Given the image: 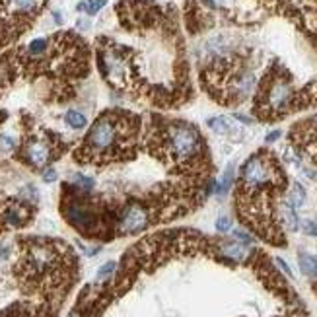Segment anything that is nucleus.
I'll return each instance as SVG.
<instances>
[{
    "instance_id": "6ab92c4d",
    "label": "nucleus",
    "mask_w": 317,
    "mask_h": 317,
    "mask_svg": "<svg viewBox=\"0 0 317 317\" xmlns=\"http://www.w3.org/2000/svg\"><path fill=\"white\" fill-rule=\"evenodd\" d=\"M230 228H232V220H230L228 216H222V218L216 220V230H218V232H228Z\"/></svg>"
},
{
    "instance_id": "f257e3e1",
    "label": "nucleus",
    "mask_w": 317,
    "mask_h": 317,
    "mask_svg": "<svg viewBox=\"0 0 317 317\" xmlns=\"http://www.w3.org/2000/svg\"><path fill=\"white\" fill-rule=\"evenodd\" d=\"M135 119L123 111H105L91 125L86 140L76 152L78 161L107 163L113 159L127 158V150L133 146Z\"/></svg>"
},
{
    "instance_id": "20e7f679",
    "label": "nucleus",
    "mask_w": 317,
    "mask_h": 317,
    "mask_svg": "<svg viewBox=\"0 0 317 317\" xmlns=\"http://www.w3.org/2000/svg\"><path fill=\"white\" fill-rule=\"evenodd\" d=\"M241 181L245 189H259L269 187L272 183H282V173L278 169L276 158L269 152H259L251 156L241 169Z\"/></svg>"
},
{
    "instance_id": "9d476101",
    "label": "nucleus",
    "mask_w": 317,
    "mask_h": 317,
    "mask_svg": "<svg viewBox=\"0 0 317 317\" xmlns=\"http://www.w3.org/2000/svg\"><path fill=\"white\" fill-rule=\"evenodd\" d=\"M306 201V191H304V187L300 185V183H294L292 185V191H290V195H288V204L292 206V208H300L302 204Z\"/></svg>"
},
{
    "instance_id": "f03ea898",
    "label": "nucleus",
    "mask_w": 317,
    "mask_h": 317,
    "mask_svg": "<svg viewBox=\"0 0 317 317\" xmlns=\"http://www.w3.org/2000/svg\"><path fill=\"white\" fill-rule=\"evenodd\" d=\"M45 6L47 0H0V49L25 35Z\"/></svg>"
},
{
    "instance_id": "a211bd4d",
    "label": "nucleus",
    "mask_w": 317,
    "mask_h": 317,
    "mask_svg": "<svg viewBox=\"0 0 317 317\" xmlns=\"http://www.w3.org/2000/svg\"><path fill=\"white\" fill-rule=\"evenodd\" d=\"M115 271V263L113 261H109V263H105L99 271H97V280H103V278H107L111 272Z\"/></svg>"
},
{
    "instance_id": "4be33fe9",
    "label": "nucleus",
    "mask_w": 317,
    "mask_h": 317,
    "mask_svg": "<svg viewBox=\"0 0 317 317\" xmlns=\"http://www.w3.org/2000/svg\"><path fill=\"white\" fill-rule=\"evenodd\" d=\"M234 234H236V238H239L241 241H245V243H251V236H249V234H245V232H241V230H236Z\"/></svg>"
},
{
    "instance_id": "dca6fc26",
    "label": "nucleus",
    "mask_w": 317,
    "mask_h": 317,
    "mask_svg": "<svg viewBox=\"0 0 317 317\" xmlns=\"http://www.w3.org/2000/svg\"><path fill=\"white\" fill-rule=\"evenodd\" d=\"M74 185H78V187L84 189V191H90L91 187H93V179H91V177H86V175L76 173V175H74Z\"/></svg>"
},
{
    "instance_id": "f8f14e48",
    "label": "nucleus",
    "mask_w": 317,
    "mask_h": 317,
    "mask_svg": "<svg viewBox=\"0 0 317 317\" xmlns=\"http://www.w3.org/2000/svg\"><path fill=\"white\" fill-rule=\"evenodd\" d=\"M105 4H107V0H88V2H80V4H78V10H80V12H88L90 16H93V14H97Z\"/></svg>"
},
{
    "instance_id": "ddd939ff",
    "label": "nucleus",
    "mask_w": 317,
    "mask_h": 317,
    "mask_svg": "<svg viewBox=\"0 0 317 317\" xmlns=\"http://www.w3.org/2000/svg\"><path fill=\"white\" fill-rule=\"evenodd\" d=\"M232 181H234V167L230 165L226 169V173H224V177H222V181H220V185L216 187V191H218L220 195H224L228 189L232 187Z\"/></svg>"
},
{
    "instance_id": "1a4fd4ad",
    "label": "nucleus",
    "mask_w": 317,
    "mask_h": 317,
    "mask_svg": "<svg viewBox=\"0 0 317 317\" xmlns=\"http://www.w3.org/2000/svg\"><path fill=\"white\" fill-rule=\"evenodd\" d=\"M300 269L302 272L306 274V276H310V278H314L317 276V259L316 257H312V255H308V253H300Z\"/></svg>"
},
{
    "instance_id": "5701e85b",
    "label": "nucleus",
    "mask_w": 317,
    "mask_h": 317,
    "mask_svg": "<svg viewBox=\"0 0 317 317\" xmlns=\"http://www.w3.org/2000/svg\"><path fill=\"white\" fill-rule=\"evenodd\" d=\"M276 265H278V267H280V269H282V271L286 272V274H288V276H292V271H290V267H288V265H286V263H284V261H282V259H280V257H278V259H276Z\"/></svg>"
},
{
    "instance_id": "412c9836",
    "label": "nucleus",
    "mask_w": 317,
    "mask_h": 317,
    "mask_svg": "<svg viewBox=\"0 0 317 317\" xmlns=\"http://www.w3.org/2000/svg\"><path fill=\"white\" fill-rule=\"evenodd\" d=\"M304 232L317 238V224H314V222H306V224H304Z\"/></svg>"
},
{
    "instance_id": "aec40b11",
    "label": "nucleus",
    "mask_w": 317,
    "mask_h": 317,
    "mask_svg": "<svg viewBox=\"0 0 317 317\" xmlns=\"http://www.w3.org/2000/svg\"><path fill=\"white\" fill-rule=\"evenodd\" d=\"M55 179H57V171H55L53 167H49V169H45V171H43V181L53 183Z\"/></svg>"
},
{
    "instance_id": "4468645a",
    "label": "nucleus",
    "mask_w": 317,
    "mask_h": 317,
    "mask_svg": "<svg viewBox=\"0 0 317 317\" xmlns=\"http://www.w3.org/2000/svg\"><path fill=\"white\" fill-rule=\"evenodd\" d=\"M224 251H226V255H230V257H234V259H243L245 255H247V249L243 247V245H239V243H232V245H226L224 247Z\"/></svg>"
},
{
    "instance_id": "9b49d317",
    "label": "nucleus",
    "mask_w": 317,
    "mask_h": 317,
    "mask_svg": "<svg viewBox=\"0 0 317 317\" xmlns=\"http://www.w3.org/2000/svg\"><path fill=\"white\" fill-rule=\"evenodd\" d=\"M67 125L68 127H72V129H84L86 127V117L80 113V111H76V109H70L67 113Z\"/></svg>"
},
{
    "instance_id": "39448f33",
    "label": "nucleus",
    "mask_w": 317,
    "mask_h": 317,
    "mask_svg": "<svg viewBox=\"0 0 317 317\" xmlns=\"http://www.w3.org/2000/svg\"><path fill=\"white\" fill-rule=\"evenodd\" d=\"M261 107H257V113L261 115H278L284 111L290 101H292V90L290 86L280 80V78H272L271 82H267L261 91Z\"/></svg>"
},
{
    "instance_id": "7ed1b4c3",
    "label": "nucleus",
    "mask_w": 317,
    "mask_h": 317,
    "mask_svg": "<svg viewBox=\"0 0 317 317\" xmlns=\"http://www.w3.org/2000/svg\"><path fill=\"white\" fill-rule=\"evenodd\" d=\"M203 150V140L199 136V131L187 123H175L167 127L165 135V156L187 161L199 156Z\"/></svg>"
},
{
    "instance_id": "f3484780",
    "label": "nucleus",
    "mask_w": 317,
    "mask_h": 317,
    "mask_svg": "<svg viewBox=\"0 0 317 317\" xmlns=\"http://www.w3.org/2000/svg\"><path fill=\"white\" fill-rule=\"evenodd\" d=\"M14 146H16V140H14L12 136L0 135V150L8 152V150H14Z\"/></svg>"
},
{
    "instance_id": "393cba45",
    "label": "nucleus",
    "mask_w": 317,
    "mask_h": 317,
    "mask_svg": "<svg viewBox=\"0 0 317 317\" xmlns=\"http://www.w3.org/2000/svg\"><path fill=\"white\" fill-rule=\"evenodd\" d=\"M278 136H280V133H278V131H274V133H271V135L267 136V142H274Z\"/></svg>"
},
{
    "instance_id": "0eeeda50",
    "label": "nucleus",
    "mask_w": 317,
    "mask_h": 317,
    "mask_svg": "<svg viewBox=\"0 0 317 317\" xmlns=\"http://www.w3.org/2000/svg\"><path fill=\"white\" fill-rule=\"evenodd\" d=\"M23 154H25V159L35 167H45L53 158L51 156V146L41 138H29L23 144Z\"/></svg>"
},
{
    "instance_id": "a878e982",
    "label": "nucleus",
    "mask_w": 317,
    "mask_h": 317,
    "mask_svg": "<svg viewBox=\"0 0 317 317\" xmlns=\"http://www.w3.org/2000/svg\"><path fill=\"white\" fill-rule=\"evenodd\" d=\"M68 317H80V316H78V314H76V312H74V314H70V316H68Z\"/></svg>"
},
{
    "instance_id": "423d86ee",
    "label": "nucleus",
    "mask_w": 317,
    "mask_h": 317,
    "mask_svg": "<svg viewBox=\"0 0 317 317\" xmlns=\"http://www.w3.org/2000/svg\"><path fill=\"white\" fill-rule=\"evenodd\" d=\"M148 226V214L142 206L138 204H131L123 210L121 214V232L123 234H135V232H140Z\"/></svg>"
},
{
    "instance_id": "b1692460",
    "label": "nucleus",
    "mask_w": 317,
    "mask_h": 317,
    "mask_svg": "<svg viewBox=\"0 0 317 317\" xmlns=\"http://www.w3.org/2000/svg\"><path fill=\"white\" fill-rule=\"evenodd\" d=\"M10 255V247H6V245H0V259H6Z\"/></svg>"
},
{
    "instance_id": "2eb2a0df",
    "label": "nucleus",
    "mask_w": 317,
    "mask_h": 317,
    "mask_svg": "<svg viewBox=\"0 0 317 317\" xmlns=\"http://www.w3.org/2000/svg\"><path fill=\"white\" fill-rule=\"evenodd\" d=\"M284 218H286V224L290 230H298V216L290 204H286V208H284Z\"/></svg>"
},
{
    "instance_id": "6e6552de",
    "label": "nucleus",
    "mask_w": 317,
    "mask_h": 317,
    "mask_svg": "<svg viewBox=\"0 0 317 317\" xmlns=\"http://www.w3.org/2000/svg\"><path fill=\"white\" fill-rule=\"evenodd\" d=\"M208 127L214 133H218V135H228V133L236 131V127L232 125V121L226 119V117H212V119H208Z\"/></svg>"
}]
</instances>
